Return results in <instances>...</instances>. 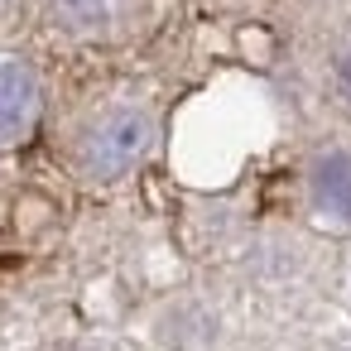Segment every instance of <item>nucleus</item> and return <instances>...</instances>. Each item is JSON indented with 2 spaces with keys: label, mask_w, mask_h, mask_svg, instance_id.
<instances>
[{
  "label": "nucleus",
  "mask_w": 351,
  "mask_h": 351,
  "mask_svg": "<svg viewBox=\"0 0 351 351\" xmlns=\"http://www.w3.org/2000/svg\"><path fill=\"white\" fill-rule=\"evenodd\" d=\"M313 193H317V202L327 212L351 221V154H327L313 169Z\"/></svg>",
  "instance_id": "nucleus-3"
},
{
  "label": "nucleus",
  "mask_w": 351,
  "mask_h": 351,
  "mask_svg": "<svg viewBox=\"0 0 351 351\" xmlns=\"http://www.w3.org/2000/svg\"><path fill=\"white\" fill-rule=\"evenodd\" d=\"M341 82H346V92H351V53L341 58Z\"/></svg>",
  "instance_id": "nucleus-4"
},
{
  "label": "nucleus",
  "mask_w": 351,
  "mask_h": 351,
  "mask_svg": "<svg viewBox=\"0 0 351 351\" xmlns=\"http://www.w3.org/2000/svg\"><path fill=\"white\" fill-rule=\"evenodd\" d=\"M39 116V82L25 63L0 58V145H15L29 135Z\"/></svg>",
  "instance_id": "nucleus-2"
},
{
  "label": "nucleus",
  "mask_w": 351,
  "mask_h": 351,
  "mask_svg": "<svg viewBox=\"0 0 351 351\" xmlns=\"http://www.w3.org/2000/svg\"><path fill=\"white\" fill-rule=\"evenodd\" d=\"M149 140H154L149 116L135 111V106H121V111L101 116L87 130V140H82V169L97 173V178H116V173H125V169H135L145 159Z\"/></svg>",
  "instance_id": "nucleus-1"
}]
</instances>
